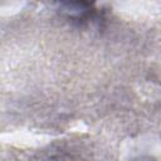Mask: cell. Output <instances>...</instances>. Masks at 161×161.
<instances>
[{
  "mask_svg": "<svg viewBox=\"0 0 161 161\" xmlns=\"http://www.w3.org/2000/svg\"><path fill=\"white\" fill-rule=\"evenodd\" d=\"M58 10L62 15L77 21L88 20L96 13L94 4L89 1H63L58 4Z\"/></svg>",
  "mask_w": 161,
  "mask_h": 161,
  "instance_id": "6da1fadb",
  "label": "cell"
}]
</instances>
